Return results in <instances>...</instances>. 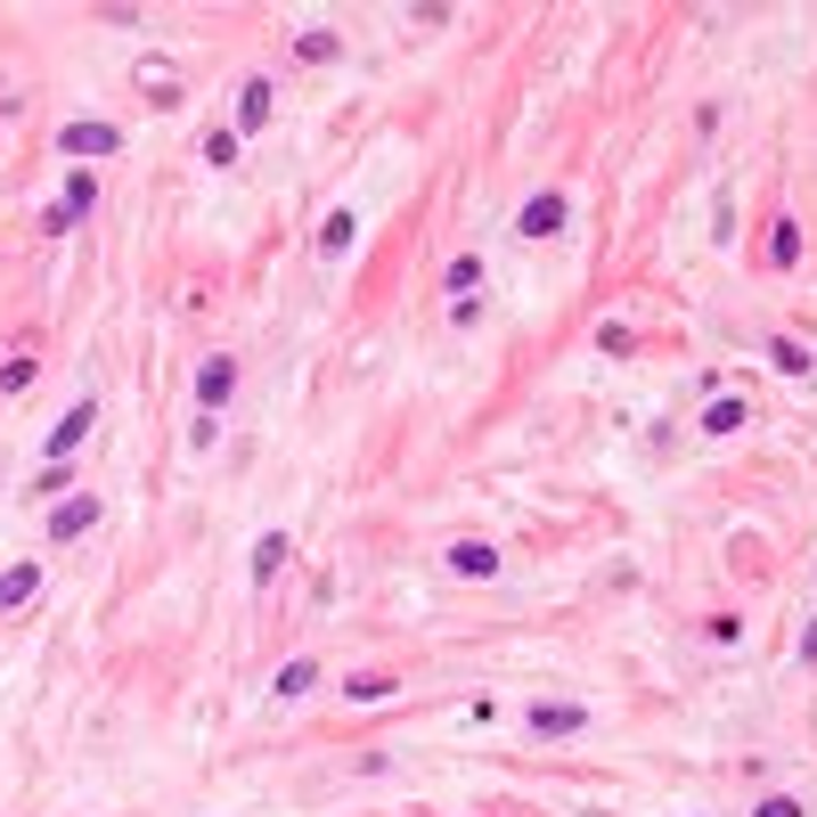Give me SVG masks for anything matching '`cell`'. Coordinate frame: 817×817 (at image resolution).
I'll return each instance as SVG.
<instances>
[{
    "label": "cell",
    "mask_w": 817,
    "mask_h": 817,
    "mask_svg": "<svg viewBox=\"0 0 817 817\" xmlns=\"http://www.w3.org/2000/svg\"><path fill=\"white\" fill-rule=\"evenodd\" d=\"M442 286H450V295H458V303H467V295H474V286H483V262H474V254H458V262L442 270Z\"/></svg>",
    "instance_id": "obj_18"
},
{
    "label": "cell",
    "mask_w": 817,
    "mask_h": 817,
    "mask_svg": "<svg viewBox=\"0 0 817 817\" xmlns=\"http://www.w3.org/2000/svg\"><path fill=\"white\" fill-rule=\"evenodd\" d=\"M768 368H777V376H809L817 360H809V344H802V335H768Z\"/></svg>",
    "instance_id": "obj_14"
},
{
    "label": "cell",
    "mask_w": 817,
    "mask_h": 817,
    "mask_svg": "<svg viewBox=\"0 0 817 817\" xmlns=\"http://www.w3.org/2000/svg\"><path fill=\"white\" fill-rule=\"evenodd\" d=\"M66 483H74V474H66V458H50V467H41V483H33V499H57Z\"/></svg>",
    "instance_id": "obj_21"
},
{
    "label": "cell",
    "mask_w": 817,
    "mask_h": 817,
    "mask_svg": "<svg viewBox=\"0 0 817 817\" xmlns=\"http://www.w3.org/2000/svg\"><path fill=\"white\" fill-rule=\"evenodd\" d=\"M286 556H295V540H286V532H262L245 564H254V580H279V573H286Z\"/></svg>",
    "instance_id": "obj_12"
},
{
    "label": "cell",
    "mask_w": 817,
    "mask_h": 817,
    "mask_svg": "<svg viewBox=\"0 0 817 817\" xmlns=\"http://www.w3.org/2000/svg\"><path fill=\"white\" fill-rule=\"evenodd\" d=\"M392 687H401L392 670H344V703L352 711H360V703H392Z\"/></svg>",
    "instance_id": "obj_8"
},
{
    "label": "cell",
    "mask_w": 817,
    "mask_h": 817,
    "mask_svg": "<svg viewBox=\"0 0 817 817\" xmlns=\"http://www.w3.org/2000/svg\"><path fill=\"white\" fill-rule=\"evenodd\" d=\"M752 817H802V802H793V793H761V802H752Z\"/></svg>",
    "instance_id": "obj_22"
},
{
    "label": "cell",
    "mask_w": 817,
    "mask_h": 817,
    "mask_svg": "<svg viewBox=\"0 0 817 817\" xmlns=\"http://www.w3.org/2000/svg\"><path fill=\"white\" fill-rule=\"evenodd\" d=\"M270 107H279V82H270V74H254V82L238 91V139H245V132H262V123H270Z\"/></svg>",
    "instance_id": "obj_5"
},
{
    "label": "cell",
    "mask_w": 817,
    "mask_h": 817,
    "mask_svg": "<svg viewBox=\"0 0 817 817\" xmlns=\"http://www.w3.org/2000/svg\"><path fill=\"white\" fill-rule=\"evenodd\" d=\"M41 597V564L25 556V564H9V573H0V614H17V605H33Z\"/></svg>",
    "instance_id": "obj_10"
},
{
    "label": "cell",
    "mask_w": 817,
    "mask_h": 817,
    "mask_svg": "<svg viewBox=\"0 0 817 817\" xmlns=\"http://www.w3.org/2000/svg\"><path fill=\"white\" fill-rule=\"evenodd\" d=\"M57 148H66V156H115L123 132H115V123H66V132H57Z\"/></svg>",
    "instance_id": "obj_4"
},
{
    "label": "cell",
    "mask_w": 817,
    "mask_h": 817,
    "mask_svg": "<svg viewBox=\"0 0 817 817\" xmlns=\"http://www.w3.org/2000/svg\"><path fill=\"white\" fill-rule=\"evenodd\" d=\"M98 523V491H82V499H66V507L50 515V548H66V540H82Z\"/></svg>",
    "instance_id": "obj_6"
},
{
    "label": "cell",
    "mask_w": 817,
    "mask_h": 817,
    "mask_svg": "<svg viewBox=\"0 0 817 817\" xmlns=\"http://www.w3.org/2000/svg\"><path fill=\"white\" fill-rule=\"evenodd\" d=\"M450 573H458V580H491V573H499V548H491V540H458V548H450Z\"/></svg>",
    "instance_id": "obj_11"
},
{
    "label": "cell",
    "mask_w": 817,
    "mask_h": 817,
    "mask_svg": "<svg viewBox=\"0 0 817 817\" xmlns=\"http://www.w3.org/2000/svg\"><path fill=\"white\" fill-rule=\"evenodd\" d=\"M213 442H221V417H205V409H197V426H188V450H213Z\"/></svg>",
    "instance_id": "obj_23"
},
{
    "label": "cell",
    "mask_w": 817,
    "mask_h": 817,
    "mask_svg": "<svg viewBox=\"0 0 817 817\" xmlns=\"http://www.w3.org/2000/svg\"><path fill=\"white\" fill-rule=\"evenodd\" d=\"M564 221H573L564 188H532V197H523V213H515V238H523V245H548V238H564Z\"/></svg>",
    "instance_id": "obj_1"
},
{
    "label": "cell",
    "mask_w": 817,
    "mask_h": 817,
    "mask_svg": "<svg viewBox=\"0 0 817 817\" xmlns=\"http://www.w3.org/2000/svg\"><path fill=\"white\" fill-rule=\"evenodd\" d=\"M311 687H320V662H311V654H295V662L279 670V695H286V703H295V695H311Z\"/></svg>",
    "instance_id": "obj_16"
},
{
    "label": "cell",
    "mask_w": 817,
    "mask_h": 817,
    "mask_svg": "<svg viewBox=\"0 0 817 817\" xmlns=\"http://www.w3.org/2000/svg\"><path fill=\"white\" fill-rule=\"evenodd\" d=\"M221 401H238V360H229V352L197 368V409H205V417H221Z\"/></svg>",
    "instance_id": "obj_2"
},
{
    "label": "cell",
    "mask_w": 817,
    "mask_h": 817,
    "mask_svg": "<svg viewBox=\"0 0 817 817\" xmlns=\"http://www.w3.org/2000/svg\"><path fill=\"white\" fill-rule=\"evenodd\" d=\"M736 426H744V401H711V409H703V433H711V442H727Z\"/></svg>",
    "instance_id": "obj_19"
},
{
    "label": "cell",
    "mask_w": 817,
    "mask_h": 817,
    "mask_svg": "<svg viewBox=\"0 0 817 817\" xmlns=\"http://www.w3.org/2000/svg\"><path fill=\"white\" fill-rule=\"evenodd\" d=\"M238 156H245V139L229 132V123H221V132H205V164H221V172H229V164H238Z\"/></svg>",
    "instance_id": "obj_20"
},
{
    "label": "cell",
    "mask_w": 817,
    "mask_h": 817,
    "mask_svg": "<svg viewBox=\"0 0 817 817\" xmlns=\"http://www.w3.org/2000/svg\"><path fill=\"white\" fill-rule=\"evenodd\" d=\"M295 50H303V57H335V33H327V25H311V33L295 41Z\"/></svg>",
    "instance_id": "obj_24"
},
{
    "label": "cell",
    "mask_w": 817,
    "mask_h": 817,
    "mask_svg": "<svg viewBox=\"0 0 817 817\" xmlns=\"http://www.w3.org/2000/svg\"><path fill=\"white\" fill-rule=\"evenodd\" d=\"M802 654H809V662H817V621H809V630H802Z\"/></svg>",
    "instance_id": "obj_25"
},
{
    "label": "cell",
    "mask_w": 817,
    "mask_h": 817,
    "mask_svg": "<svg viewBox=\"0 0 817 817\" xmlns=\"http://www.w3.org/2000/svg\"><path fill=\"white\" fill-rule=\"evenodd\" d=\"M91 426H98V401H74V409H66V417H57V426H50V458L82 450V442H91Z\"/></svg>",
    "instance_id": "obj_7"
},
{
    "label": "cell",
    "mask_w": 817,
    "mask_h": 817,
    "mask_svg": "<svg viewBox=\"0 0 817 817\" xmlns=\"http://www.w3.org/2000/svg\"><path fill=\"white\" fill-rule=\"evenodd\" d=\"M802 245H809V238H802V221H793V213H785V221H768V262H777V270L802 262Z\"/></svg>",
    "instance_id": "obj_13"
},
{
    "label": "cell",
    "mask_w": 817,
    "mask_h": 817,
    "mask_svg": "<svg viewBox=\"0 0 817 817\" xmlns=\"http://www.w3.org/2000/svg\"><path fill=\"white\" fill-rule=\"evenodd\" d=\"M139 91H148L156 107H180V74H172V66H156V57H139Z\"/></svg>",
    "instance_id": "obj_15"
},
{
    "label": "cell",
    "mask_w": 817,
    "mask_h": 817,
    "mask_svg": "<svg viewBox=\"0 0 817 817\" xmlns=\"http://www.w3.org/2000/svg\"><path fill=\"white\" fill-rule=\"evenodd\" d=\"M91 205H98V172H91V164H74V180H66V213L82 221Z\"/></svg>",
    "instance_id": "obj_17"
},
{
    "label": "cell",
    "mask_w": 817,
    "mask_h": 817,
    "mask_svg": "<svg viewBox=\"0 0 817 817\" xmlns=\"http://www.w3.org/2000/svg\"><path fill=\"white\" fill-rule=\"evenodd\" d=\"M352 238H360V213H352V205H335V213L320 221V254H327V262H344V254H352Z\"/></svg>",
    "instance_id": "obj_9"
},
{
    "label": "cell",
    "mask_w": 817,
    "mask_h": 817,
    "mask_svg": "<svg viewBox=\"0 0 817 817\" xmlns=\"http://www.w3.org/2000/svg\"><path fill=\"white\" fill-rule=\"evenodd\" d=\"M523 727H532L540 744H548V736H580L589 711H580V703H532V711H523Z\"/></svg>",
    "instance_id": "obj_3"
}]
</instances>
